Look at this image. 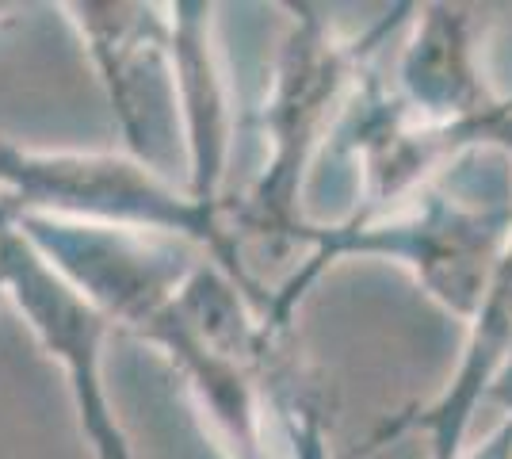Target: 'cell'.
I'll return each instance as SVG.
<instances>
[{
    "mask_svg": "<svg viewBox=\"0 0 512 459\" xmlns=\"http://www.w3.org/2000/svg\"><path fill=\"white\" fill-rule=\"evenodd\" d=\"M169 20L180 119H184L188 196L207 207H222L230 146H234V115H230V88L214 50V4L176 0L169 4Z\"/></svg>",
    "mask_w": 512,
    "mask_h": 459,
    "instance_id": "obj_7",
    "label": "cell"
},
{
    "mask_svg": "<svg viewBox=\"0 0 512 459\" xmlns=\"http://www.w3.org/2000/svg\"><path fill=\"white\" fill-rule=\"evenodd\" d=\"M104 85L111 119L127 157L169 176L184 153V119L172 66L169 4L138 0H69L58 4Z\"/></svg>",
    "mask_w": 512,
    "mask_h": 459,
    "instance_id": "obj_4",
    "label": "cell"
},
{
    "mask_svg": "<svg viewBox=\"0 0 512 459\" xmlns=\"http://www.w3.org/2000/svg\"><path fill=\"white\" fill-rule=\"evenodd\" d=\"M31 245L62 272L111 326L142 333L192 276L195 245L172 234L12 215Z\"/></svg>",
    "mask_w": 512,
    "mask_h": 459,
    "instance_id": "obj_6",
    "label": "cell"
},
{
    "mask_svg": "<svg viewBox=\"0 0 512 459\" xmlns=\"http://www.w3.org/2000/svg\"><path fill=\"white\" fill-rule=\"evenodd\" d=\"M0 203L12 215L100 222L192 241L195 249L211 253V261L230 280L245 287V295L268 322L272 291L256 284L245 268L241 245L226 222V203H199L188 196V188H176L169 176L153 173L150 165L127 153L23 150L0 138Z\"/></svg>",
    "mask_w": 512,
    "mask_h": 459,
    "instance_id": "obj_3",
    "label": "cell"
},
{
    "mask_svg": "<svg viewBox=\"0 0 512 459\" xmlns=\"http://www.w3.org/2000/svg\"><path fill=\"white\" fill-rule=\"evenodd\" d=\"M138 341L169 360L230 459H272V387L291 352L237 280L214 261H199Z\"/></svg>",
    "mask_w": 512,
    "mask_h": 459,
    "instance_id": "obj_2",
    "label": "cell"
},
{
    "mask_svg": "<svg viewBox=\"0 0 512 459\" xmlns=\"http://www.w3.org/2000/svg\"><path fill=\"white\" fill-rule=\"evenodd\" d=\"M272 417L283 425L291 459H333L329 452V410L318 383L291 360L272 387Z\"/></svg>",
    "mask_w": 512,
    "mask_h": 459,
    "instance_id": "obj_8",
    "label": "cell"
},
{
    "mask_svg": "<svg viewBox=\"0 0 512 459\" xmlns=\"http://www.w3.org/2000/svg\"><path fill=\"white\" fill-rule=\"evenodd\" d=\"M0 291L23 314L27 329L65 372L73 410L92 459H134L104 387V345L111 322L31 245V238L0 203Z\"/></svg>",
    "mask_w": 512,
    "mask_h": 459,
    "instance_id": "obj_5",
    "label": "cell"
},
{
    "mask_svg": "<svg viewBox=\"0 0 512 459\" xmlns=\"http://www.w3.org/2000/svg\"><path fill=\"white\" fill-rule=\"evenodd\" d=\"M474 459H505V444H490L482 456H474Z\"/></svg>",
    "mask_w": 512,
    "mask_h": 459,
    "instance_id": "obj_10",
    "label": "cell"
},
{
    "mask_svg": "<svg viewBox=\"0 0 512 459\" xmlns=\"http://www.w3.org/2000/svg\"><path fill=\"white\" fill-rule=\"evenodd\" d=\"M283 12L287 35L276 50L272 88L260 108L268 157L241 196H226L230 234L256 284H264L253 268L256 261H291L302 253V238L314 222L302 211L310 165L337 134L356 88L371 73V58L409 8L402 4L386 12L363 35H341L321 4L291 0Z\"/></svg>",
    "mask_w": 512,
    "mask_h": 459,
    "instance_id": "obj_1",
    "label": "cell"
},
{
    "mask_svg": "<svg viewBox=\"0 0 512 459\" xmlns=\"http://www.w3.org/2000/svg\"><path fill=\"white\" fill-rule=\"evenodd\" d=\"M23 8L20 4H0V23H12L16 16H20Z\"/></svg>",
    "mask_w": 512,
    "mask_h": 459,
    "instance_id": "obj_9",
    "label": "cell"
}]
</instances>
